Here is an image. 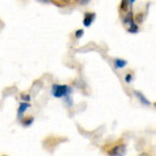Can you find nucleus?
Masks as SVG:
<instances>
[{
	"label": "nucleus",
	"instance_id": "obj_4",
	"mask_svg": "<svg viewBox=\"0 0 156 156\" xmlns=\"http://www.w3.org/2000/svg\"><path fill=\"white\" fill-rule=\"evenodd\" d=\"M134 95L136 96V99L139 100V103H140V104H143V105H146V107H150V105H151V101H150V100H148L147 98H146L140 91L134 90Z\"/></svg>",
	"mask_w": 156,
	"mask_h": 156
},
{
	"label": "nucleus",
	"instance_id": "obj_6",
	"mask_svg": "<svg viewBox=\"0 0 156 156\" xmlns=\"http://www.w3.org/2000/svg\"><path fill=\"white\" fill-rule=\"evenodd\" d=\"M27 108H30V104H29V103H26V101H22V103L20 104V107H18V112H17V116H18V119H21V117H22V115L25 113Z\"/></svg>",
	"mask_w": 156,
	"mask_h": 156
},
{
	"label": "nucleus",
	"instance_id": "obj_5",
	"mask_svg": "<svg viewBox=\"0 0 156 156\" xmlns=\"http://www.w3.org/2000/svg\"><path fill=\"white\" fill-rule=\"evenodd\" d=\"M122 23L125 26H131L133 23H135V18H134V14H133V12H129L126 16H124L122 17Z\"/></svg>",
	"mask_w": 156,
	"mask_h": 156
},
{
	"label": "nucleus",
	"instance_id": "obj_14",
	"mask_svg": "<svg viewBox=\"0 0 156 156\" xmlns=\"http://www.w3.org/2000/svg\"><path fill=\"white\" fill-rule=\"evenodd\" d=\"M85 34V31L82 30V29H80V30H77L76 33H74V37L77 38V39H80V38H82V35Z\"/></svg>",
	"mask_w": 156,
	"mask_h": 156
},
{
	"label": "nucleus",
	"instance_id": "obj_9",
	"mask_svg": "<svg viewBox=\"0 0 156 156\" xmlns=\"http://www.w3.org/2000/svg\"><path fill=\"white\" fill-rule=\"evenodd\" d=\"M129 7H130V2H129V0H121V3H120V11L121 12H126Z\"/></svg>",
	"mask_w": 156,
	"mask_h": 156
},
{
	"label": "nucleus",
	"instance_id": "obj_1",
	"mask_svg": "<svg viewBox=\"0 0 156 156\" xmlns=\"http://www.w3.org/2000/svg\"><path fill=\"white\" fill-rule=\"evenodd\" d=\"M107 156H124L126 154V144L124 139H117L115 143L107 144L103 147Z\"/></svg>",
	"mask_w": 156,
	"mask_h": 156
},
{
	"label": "nucleus",
	"instance_id": "obj_13",
	"mask_svg": "<svg viewBox=\"0 0 156 156\" xmlns=\"http://www.w3.org/2000/svg\"><path fill=\"white\" fill-rule=\"evenodd\" d=\"M134 18H135V22H136V23L142 22V21H143V13H138L136 16H134Z\"/></svg>",
	"mask_w": 156,
	"mask_h": 156
},
{
	"label": "nucleus",
	"instance_id": "obj_2",
	"mask_svg": "<svg viewBox=\"0 0 156 156\" xmlns=\"http://www.w3.org/2000/svg\"><path fill=\"white\" fill-rule=\"evenodd\" d=\"M52 95L55 98H64L70 94V87L66 85H52Z\"/></svg>",
	"mask_w": 156,
	"mask_h": 156
},
{
	"label": "nucleus",
	"instance_id": "obj_18",
	"mask_svg": "<svg viewBox=\"0 0 156 156\" xmlns=\"http://www.w3.org/2000/svg\"><path fill=\"white\" fill-rule=\"evenodd\" d=\"M129 2H130V5H133V4L135 3V0H129Z\"/></svg>",
	"mask_w": 156,
	"mask_h": 156
},
{
	"label": "nucleus",
	"instance_id": "obj_3",
	"mask_svg": "<svg viewBox=\"0 0 156 156\" xmlns=\"http://www.w3.org/2000/svg\"><path fill=\"white\" fill-rule=\"evenodd\" d=\"M96 18V13L95 12H86L85 13V18H83V26L85 27H90L92 25V22Z\"/></svg>",
	"mask_w": 156,
	"mask_h": 156
},
{
	"label": "nucleus",
	"instance_id": "obj_8",
	"mask_svg": "<svg viewBox=\"0 0 156 156\" xmlns=\"http://www.w3.org/2000/svg\"><path fill=\"white\" fill-rule=\"evenodd\" d=\"M78 0H53V3L56 4L58 7H65V5H69V4L73 3H77Z\"/></svg>",
	"mask_w": 156,
	"mask_h": 156
},
{
	"label": "nucleus",
	"instance_id": "obj_11",
	"mask_svg": "<svg viewBox=\"0 0 156 156\" xmlns=\"http://www.w3.org/2000/svg\"><path fill=\"white\" fill-rule=\"evenodd\" d=\"M34 122V117H26L22 120V126H30Z\"/></svg>",
	"mask_w": 156,
	"mask_h": 156
},
{
	"label": "nucleus",
	"instance_id": "obj_10",
	"mask_svg": "<svg viewBox=\"0 0 156 156\" xmlns=\"http://www.w3.org/2000/svg\"><path fill=\"white\" fill-rule=\"evenodd\" d=\"M128 31L131 33V34H136V33H139V26H138V23H133L131 26L128 27Z\"/></svg>",
	"mask_w": 156,
	"mask_h": 156
},
{
	"label": "nucleus",
	"instance_id": "obj_17",
	"mask_svg": "<svg viewBox=\"0 0 156 156\" xmlns=\"http://www.w3.org/2000/svg\"><path fill=\"white\" fill-rule=\"evenodd\" d=\"M37 2H39V3H44V4H47V3H52L53 0H37Z\"/></svg>",
	"mask_w": 156,
	"mask_h": 156
},
{
	"label": "nucleus",
	"instance_id": "obj_15",
	"mask_svg": "<svg viewBox=\"0 0 156 156\" xmlns=\"http://www.w3.org/2000/svg\"><path fill=\"white\" fill-rule=\"evenodd\" d=\"M21 98H22L23 101H26V103H29V100H30V95H29V94H22Z\"/></svg>",
	"mask_w": 156,
	"mask_h": 156
},
{
	"label": "nucleus",
	"instance_id": "obj_16",
	"mask_svg": "<svg viewBox=\"0 0 156 156\" xmlns=\"http://www.w3.org/2000/svg\"><path fill=\"white\" fill-rule=\"evenodd\" d=\"M91 0H78V5H86V4H89Z\"/></svg>",
	"mask_w": 156,
	"mask_h": 156
},
{
	"label": "nucleus",
	"instance_id": "obj_12",
	"mask_svg": "<svg viewBox=\"0 0 156 156\" xmlns=\"http://www.w3.org/2000/svg\"><path fill=\"white\" fill-rule=\"evenodd\" d=\"M125 82H126V83L133 82V73H128V74L125 76Z\"/></svg>",
	"mask_w": 156,
	"mask_h": 156
},
{
	"label": "nucleus",
	"instance_id": "obj_7",
	"mask_svg": "<svg viewBox=\"0 0 156 156\" xmlns=\"http://www.w3.org/2000/svg\"><path fill=\"white\" fill-rule=\"evenodd\" d=\"M113 64H115L116 69H122V68H125L126 65H128V61L124 60V58H115Z\"/></svg>",
	"mask_w": 156,
	"mask_h": 156
}]
</instances>
